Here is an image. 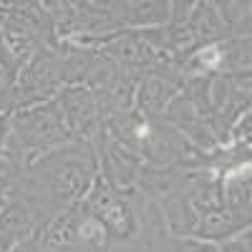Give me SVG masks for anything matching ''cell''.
I'll use <instances>...</instances> for the list:
<instances>
[{"label": "cell", "instance_id": "5", "mask_svg": "<svg viewBox=\"0 0 252 252\" xmlns=\"http://www.w3.org/2000/svg\"><path fill=\"white\" fill-rule=\"evenodd\" d=\"M131 10H124V20L129 26H152V23H164L169 18V5L166 3H134V5H126Z\"/></svg>", "mask_w": 252, "mask_h": 252}, {"label": "cell", "instance_id": "2", "mask_svg": "<svg viewBox=\"0 0 252 252\" xmlns=\"http://www.w3.org/2000/svg\"><path fill=\"white\" fill-rule=\"evenodd\" d=\"M89 207L94 209V217L111 229V235L116 237H131L136 232V222H134V212L121 202V197H116L106 182H96L94 184V192L89 197Z\"/></svg>", "mask_w": 252, "mask_h": 252}, {"label": "cell", "instance_id": "3", "mask_svg": "<svg viewBox=\"0 0 252 252\" xmlns=\"http://www.w3.org/2000/svg\"><path fill=\"white\" fill-rule=\"evenodd\" d=\"M63 119L68 121V131L73 136L86 134L91 129L94 121V101H91V91L86 86H71L61 94L58 98Z\"/></svg>", "mask_w": 252, "mask_h": 252}, {"label": "cell", "instance_id": "1", "mask_svg": "<svg viewBox=\"0 0 252 252\" xmlns=\"http://www.w3.org/2000/svg\"><path fill=\"white\" fill-rule=\"evenodd\" d=\"M33 23L20 20L10 15L3 28H0V68L5 71V76L13 81L18 71L26 66V61L33 53L35 46V35H33Z\"/></svg>", "mask_w": 252, "mask_h": 252}, {"label": "cell", "instance_id": "4", "mask_svg": "<svg viewBox=\"0 0 252 252\" xmlns=\"http://www.w3.org/2000/svg\"><path fill=\"white\" fill-rule=\"evenodd\" d=\"M174 94V86L164 78H146L139 91V106H144L149 114H157L166 106L169 96Z\"/></svg>", "mask_w": 252, "mask_h": 252}, {"label": "cell", "instance_id": "6", "mask_svg": "<svg viewBox=\"0 0 252 252\" xmlns=\"http://www.w3.org/2000/svg\"><path fill=\"white\" fill-rule=\"evenodd\" d=\"M0 10H5V8H0Z\"/></svg>", "mask_w": 252, "mask_h": 252}]
</instances>
